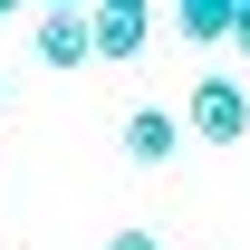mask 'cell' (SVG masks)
<instances>
[{
    "instance_id": "1",
    "label": "cell",
    "mask_w": 250,
    "mask_h": 250,
    "mask_svg": "<svg viewBox=\"0 0 250 250\" xmlns=\"http://www.w3.org/2000/svg\"><path fill=\"white\" fill-rule=\"evenodd\" d=\"M145 39H154V0H87V58L125 67Z\"/></svg>"
},
{
    "instance_id": "2",
    "label": "cell",
    "mask_w": 250,
    "mask_h": 250,
    "mask_svg": "<svg viewBox=\"0 0 250 250\" xmlns=\"http://www.w3.org/2000/svg\"><path fill=\"white\" fill-rule=\"evenodd\" d=\"M183 135H202V145H241V135H250V96H241V77H192Z\"/></svg>"
},
{
    "instance_id": "3",
    "label": "cell",
    "mask_w": 250,
    "mask_h": 250,
    "mask_svg": "<svg viewBox=\"0 0 250 250\" xmlns=\"http://www.w3.org/2000/svg\"><path fill=\"white\" fill-rule=\"evenodd\" d=\"M116 145H125L135 164H173V154H183V116H164V106H135V116L116 125Z\"/></svg>"
},
{
    "instance_id": "4",
    "label": "cell",
    "mask_w": 250,
    "mask_h": 250,
    "mask_svg": "<svg viewBox=\"0 0 250 250\" xmlns=\"http://www.w3.org/2000/svg\"><path fill=\"white\" fill-rule=\"evenodd\" d=\"M29 48H39V67H87V10H39Z\"/></svg>"
},
{
    "instance_id": "5",
    "label": "cell",
    "mask_w": 250,
    "mask_h": 250,
    "mask_svg": "<svg viewBox=\"0 0 250 250\" xmlns=\"http://www.w3.org/2000/svg\"><path fill=\"white\" fill-rule=\"evenodd\" d=\"M173 29H183L192 48H221V29H231V0H173Z\"/></svg>"
},
{
    "instance_id": "6",
    "label": "cell",
    "mask_w": 250,
    "mask_h": 250,
    "mask_svg": "<svg viewBox=\"0 0 250 250\" xmlns=\"http://www.w3.org/2000/svg\"><path fill=\"white\" fill-rule=\"evenodd\" d=\"M221 39H231V48L250 58V0H231V29H221Z\"/></svg>"
},
{
    "instance_id": "7",
    "label": "cell",
    "mask_w": 250,
    "mask_h": 250,
    "mask_svg": "<svg viewBox=\"0 0 250 250\" xmlns=\"http://www.w3.org/2000/svg\"><path fill=\"white\" fill-rule=\"evenodd\" d=\"M106 250H164V241H154V231H116Z\"/></svg>"
},
{
    "instance_id": "8",
    "label": "cell",
    "mask_w": 250,
    "mask_h": 250,
    "mask_svg": "<svg viewBox=\"0 0 250 250\" xmlns=\"http://www.w3.org/2000/svg\"><path fill=\"white\" fill-rule=\"evenodd\" d=\"M29 10H87V0H29Z\"/></svg>"
},
{
    "instance_id": "9",
    "label": "cell",
    "mask_w": 250,
    "mask_h": 250,
    "mask_svg": "<svg viewBox=\"0 0 250 250\" xmlns=\"http://www.w3.org/2000/svg\"><path fill=\"white\" fill-rule=\"evenodd\" d=\"M10 10H29V0H0V20H10Z\"/></svg>"
},
{
    "instance_id": "10",
    "label": "cell",
    "mask_w": 250,
    "mask_h": 250,
    "mask_svg": "<svg viewBox=\"0 0 250 250\" xmlns=\"http://www.w3.org/2000/svg\"><path fill=\"white\" fill-rule=\"evenodd\" d=\"M0 106H10V77H0Z\"/></svg>"
}]
</instances>
